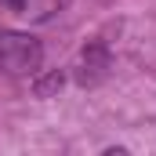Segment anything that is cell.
Masks as SVG:
<instances>
[{"instance_id":"cell-1","label":"cell","mask_w":156,"mask_h":156,"mask_svg":"<svg viewBox=\"0 0 156 156\" xmlns=\"http://www.w3.org/2000/svg\"><path fill=\"white\" fill-rule=\"evenodd\" d=\"M44 62V47L29 33H15V29H0V69L11 76H29L37 73Z\"/></svg>"},{"instance_id":"cell-2","label":"cell","mask_w":156,"mask_h":156,"mask_svg":"<svg viewBox=\"0 0 156 156\" xmlns=\"http://www.w3.org/2000/svg\"><path fill=\"white\" fill-rule=\"evenodd\" d=\"M109 69V51L105 44H87L80 55V83H98Z\"/></svg>"},{"instance_id":"cell-3","label":"cell","mask_w":156,"mask_h":156,"mask_svg":"<svg viewBox=\"0 0 156 156\" xmlns=\"http://www.w3.org/2000/svg\"><path fill=\"white\" fill-rule=\"evenodd\" d=\"M62 83H66V76L55 69V73L40 76L37 83H33V91H37V98H51V94H58V91H62Z\"/></svg>"}]
</instances>
